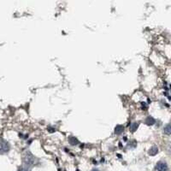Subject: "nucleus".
<instances>
[{
  "instance_id": "obj_2",
  "label": "nucleus",
  "mask_w": 171,
  "mask_h": 171,
  "mask_svg": "<svg viewBox=\"0 0 171 171\" xmlns=\"http://www.w3.org/2000/svg\"><path fill=\"white\" fill-rule=\"evenodd\" d=\"M10 150L9 143L3 139H0V154H4Z\"/></svg>"
},
{
  "instance_id": "obj_4",
  "label": "nucleus",
  "mask_w": 171,
  "mask_h": 171,
  "mask_svg": "<svg viewBox=\"0 0 171 171\" xmlns=\"http://www.w3.org/2000/svg\"><path fill=\"white\" fill-rule=\"evenodd\" d=\"M164 133L167 135H169L170 134V125L169 123H168L166 126H164Z\"/></svg>"
},
{
  "instance_id": "obj_7",
  "label": "nucleus",
  "mask_w": 171,
  "mask_h": 171,
  "mask_svg": "<svg viewBox=\"0 0 171 171\" xmlns=\"http://www.w3.org/2000/svg\"><path fill=\"white\" fill-rule=\"evenodd\" d=\"M123 129H124V127H123L122 126H121V125H118V126H116L115 133H116V134H120V133L122 132Z\"/></svg>"
},
{
  "instance_id": "obj_5",
  "label": "nucleus",
  "mask_w": 171,
  "mask_h": 171,
  "mask_svg": "<svg viewBox=\"0 0 171 171\" xmlns=\"http://www.w3.org/2000/svg\"><path fill=\"white\" fill-rule=\"evenodd\" d=\"M157 152H158V149H157V147L153 146L152 148H150V151H149V154L151 155V156H154V155H156Z\"/></svg>"
},
{
  "instance_id": "obj_8",
  "label": "nucleus",
  "mask_w": 171,
  "mask_h": 171,
  "mask_svg": "<svg viewBox=\"0 0 171 171\" xmlns=\"http://www.w3.org/2000/svg\"><path fill=\"white\" fill-rule=\"evenodd\" d=\"M138 125H139V124H138V122L132 123V125H131V127H130V129H131V131H132V132H134V131L137 129Z\"/></svg>"
},
{
  "instance_id": "obj_3",
  "label": "nucleus",
  "mask_w": 171,
  "mask_h": 171,
  "mask_svg": "<svg viewBox=\"0 0 171 171\" xmlns=\"http://www.w3.org/2000/svg\"><path fill=\"white\" fill-rule=\"evenodd\" d=\"M155 171H168L167 164L164 162H158L155 167Z\"/></svg>"
},
{
  "instance_id": "obj_6",
  "label": "nucleus",
  "mask_w": 171,
  "mask_h": 171,
  "mask_svg": "<svg viewBox=\"0 0 171 171\" xmlns=\"http://www.w3.org/2000/svg\"><path fill=\"white\" fill-rule=\"evenodd\" d=\"M146 122L148 124V125H152L154 122H155V120L151 117V116H148L146 120Z\"/></svg>"
},
{
  "instance_id": "obj_10",
  "label": "nucleus",
  "mask_w": 171,
  "mask_h": 171,
  "mask_svg": "<svg viewBox=\"0 0 171 171\" xmlns=\"http://www.w3.org/2000/svg\"><path fill=\"white\" fill-rule=\"evenodd\" d=\"M92 171H99V170H98V169H92Z\"/></svg>"
},
{
  "instance_id": "obj_9",
  "label": "nucleus",
  "mask_w": 171,
  "mask_h": 171,
  "mask_svg": "<svg viewBox=\"0 0 171 171\" xmlns=\"http://www.w3.org/2000/svg\"><path fill=\"white\" fill-rule=\"evenodd\" d=\"M18 171H30L28 169H27V168H21Z\"/></svg>"
},
{
  "instance_id": "obj_1",
  "label": "nucleus",
  "mask_w": 171,
  "mask_h": 171,
  "mask_svg": "<svg viewBox=\"0 0 171 171\" xmlns=\"http://www.w3.org/2000/svg\"><path fill=\"white\" fill-rule=\"evenodd\" d=\"M23 161L24 163L26 164V165H27V166H34L38 162L37 158L34 157L31 152H29V151H27V153L25 154Z\"/></svg>"
}]
</instances>
